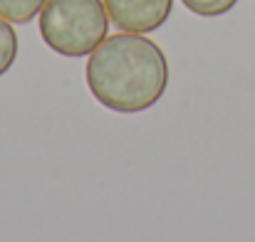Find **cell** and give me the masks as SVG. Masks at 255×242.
<instances>
[{"instance_id": "1", "label": "cell", "mask_w": 255, "mask_h": 242, "mask_svg": "<svg viewBox=\"0 0 255 242\" xmlns=\"http://www.w3.org/2000/svg\"><path fill=\"white\" fill-rule=\"evenodd\" d=\"M87 86L109 111L141 114L166 94V55L146 35H112L87 60Z\"/></svg>"}, {"instance_id": "2", "label": "cell", "mask_w": 255, "mask_h": 242, "mask_svg": "<svg viewBox=\"0 0 255 242\" xmlns=\"http://www.w3.org/2000/svg\"><path fill=\"white\" fill-rule=\"evenodd\" d=\"M109 32L102 0H47L40 10V35L62 57L92 55Z\"/></svg>"}, {"instance_id": "3", "label": "cell", "mask_w": 255, "mask_h": 242, "mask_svg": "<svg viewBox=\"0 0 255 242\" xmlns=\"http://www.w3.org/2000/svg\"><path fill=\"white\" fill-rule=\"evenodd\" d=\"M109 15V22L119 32L149 35L159 30L171 17L173 0H102Z\"/></svg>"}, {"instance_id": "4", "label": "cell", "mask_w": 255, "mask_h": 242, "mask_svg": "<svg viewBox=\"0 0 255 242\" xmlns=\"http://www.w3.org/2000/svg\"><path fill=\"white\" fill-rule=\"evenodd\" d=\"M47 0H0V17H5L7 22H30L35 20V15H40L42 5Z\"/></svg>"}, {"instance_id": "5", "label": "cell", "mask_w": 255, "mask_h": 242, "mask_svg": "<svg viewBox=\"0 0 255 242\" xmlns=\"http://www.w3.org/2000/svg\"><path fill=\"white\" fill-rule=\"evenodd\" d=\"M17 60V35L12 30V25L0 17V77L15 65Z\"/></svg>"}, {"instance_id": "6", "label": "cell", "mask_w": 255, "mask_h": 242, "mask_svg": "<svg viewBox=\"0 0 255 242\" xmlns=\"http://www.w3.org/2000/svg\"><path fill=\"white\" fill-rule=\"evenodd\" d=\"M181 2L198 17H218L231 12L238 0H181Z\"/></svg>"}]
</instances>
